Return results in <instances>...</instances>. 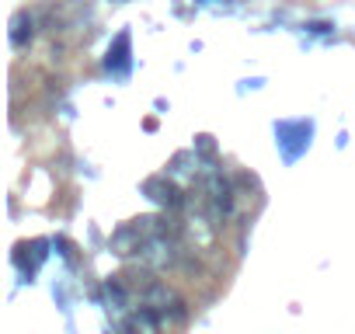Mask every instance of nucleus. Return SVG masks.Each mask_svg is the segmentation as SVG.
<instances>
[{
    "label": "nucleus",
    "mask_w": 355,
    "mask_h": 334,
    "mask_svg": "<svg viewBox=\"0 0 355 334\" xmlns=\"http://www.w3.org/2000/svg\"><path fill=\"white\" fill-rule=\"evenodd\" d=\"M206 192H209L213 216H216V220H230V216H234L237 192H234V185L223 178V171H209V175H206Z\"/></svg>",
    "instance_id": "1"
},
{
    "label": "nucleus",
    "mask_w": 355,
    "mask_h": 334,
    "mask_svg": "<svg viewBox=\"0 0 355 334\" xmlns=\"http://www.w3.org/2000/svg\"><path fill=\"white\" fill-rule=\"evenodd\" d=\"M143 192H146L153 202L167 206V209H182V206H185L182 192H178V188H174V182H167V178H150V182L143 185Z\"/></svg>",
    "instance_id": "3"
},
{
    "label": "nucleus",
    "mask_w": 355,
    "mask_h": 334,
    "mask_svg": "<svg viewBox=\"0 0 355 334\" xmlns=\"http://www.w3.org/2000/svg\"><path fill=\"white\" fill-rule=\"evenodd\" d=\"M139 258L146 261L150 272H164V268H171L174 261H182V251H174V240H167V237H150V240L143 244Z\"/></svg>",
    "instance_id": "2"
}]
</instances>
